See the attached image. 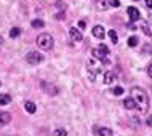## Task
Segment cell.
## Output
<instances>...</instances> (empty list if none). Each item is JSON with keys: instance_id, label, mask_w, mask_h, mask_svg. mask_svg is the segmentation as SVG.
Instances as JSON below:
<instances>
[{"instance_id": "obj_28", "label": "cell", "mask_w": 152, "mask_h": 136, "mask_svg": "<svg viewBox=\"0 0 152 136\" xmlns=\"http://www.w3.org/2000/svg\"><path fill=\"white\" fill-rule=\"evenodd\" d=\"M0 85H2V83H0Z\"/></svg>"}, {"instance_id": "obj_20", "label": "cell", "mask_w": 152, "mask_h": 136, "mask_svg": "<svg viewBox=\"0 0 152 136\" xmlns=\"http://www.w3.org/2000/svg\"><path fill=\"white\" fill-rule=\"evenodd\" d=\"M128 45H130V47H136V45H138V37H130V39H128Z\"/></svg>"}, {"instance_id": "obj_4", "label": "cell", "mask_w": 152, "mask_h": 136, "mask_svg": "<svg viewBox=\"0 0 152 136\" xmlns=\"http://www.w3.org/2000/svg\"><path fill=\"white\" fill-rule=\"evenodd\" d=\"M26 61L29 64H40L43 61V55L39 51H29L26 55Z\"/></svg>"}, {"instance_id": "obj_16", "label": "cell", "mask_w": 152, "mask_h": 136, "mask_svg": "<svg viewBox=\"0 0 152 136\" xmlns=\"http://www.w3.org/2000/svg\"><path fill=\"white\" fill-rule=\"evenodd\" d=\"M19 34H21V29H19V27H11L10 29V37H11V39L19 37Z\"/></svg>"}, {"instance_id": "obj_3", "label": "cell", "mask_w": 152, "mask_h": 136, "mask_svg": "<svg viewBox=\"0 0 152 136\" xmlns=\"http://www.w3.org/2000/svg\"><path fill=\"white\" fill-rule=\"evenodd\" d=\"M107 53H109V48L106 47V45H99V47H96V48H93V56L94 58H98L99 61H104V63H109L107 61Z\"/></svg>"}, {"instance_id": "obj_24", "label": "cell", "mask_w": 152, "mask_h": 136, "mask_svg": "<svg viewBox=\"0 0 152 136\" xmlns=\"http://www.w3.org/2000/svg\"><path fill=\"white\" fill-rule=\"evenodd\" d=\"M147 75H149V77H152V63L149 64V67H147Z\"/></svg>"}, {"instance_id": "obj_14", "label": "cell", "mask_w": 152, "mask_h": 136, "mask_svg": "<svg viewBox=\"0 0 152 136\" xmlns=\"http://www.w3.org/2000/svg\"><path fill=\"white\" fill-rule=\"evenodd\" d=\"M123 106H125L126 109H136V102H134L133 98H128V99L123 101Z\"/></svg>"}, {"instance_id": "obj_11", "label": "cell", "mask_w": 152, "mask_h": 136, "mask_svg": "<svg viewBox=\"0 0 152 136\" xmlns=\"http://www.w3.org/2000/svg\"><path fill=\"white\" fill-rule=\"evenodd\" d=\"M10 102H11V96H10V94H7V93L0 94V106H7V104H10Z\"/></svg>"}, {"instance_id": "obj_19", "label": "cell", "mask_w": 152, "mask_h": 136, "mask_svg": "<svg viewBox=\"0 0 152 136\" xmlns=\"http://www.w3.org/2000/svg\"><path fill=\"white\" fill-rule=\"evenodd\" d=\"M55 136H67V131L64 128H58V130H55Z\"/></svg>"}, {"instance_id": "obj_22", "label": "cell", "mask_w": 152, "mask_h": 136, "mask_svg": "<svg viewBox=\"0 0 152 136\" xmlns=\"http://www.w3.org/2000/svg\"><path fill=\"white\" fill-rule=\"evenodd\" d=\"M109 5L110 7H118L120 5V0H109Z\"/></svg>"}, {"instance_id": "obj_8", "label": "cell", "mask_w": 152, "mask_h": 136, "mask_svg": "<svg viewBox=\"0 0 152 136\" xmlns=\"http://www.w3.org/2000/svg\"><path fill=\"white\" fill-rule=\"evenodd\" d=\"M91 32H93L94 37H98V39H102V37L106 35V31H104V27H102V26H94Z\"/></svg>"}, {"instance_id": "obj_7", "label": "cell", "mask_w": 152, "mask_h": 136, "mask_svg": "<svg viewBox=\"0 0 152 136\" xmlns=\"http://www.w3.org/2000/svg\"><path fill=\"white\" fill-rule=\"evenodd\" d=\"M11 122V114L10 112H0V126L7 125Z\"/></svg>"}, {"instance_id": "obj_12", "label": "cell", "mask_w": 152, "mask_h": 136, "mask_svg": "<svg viewBox=\"0 0 152 136\" xmlns=\"http://www.w3.org/2000/svg\"><path fill=\"white\" fill-rule=\"evenodd\" d=\"M114 79H115V75H114V72H110V71H107L104 74V83L106 85H110L114 82Z\"/></svg>"}, {"instance_id": "obj_6", "label": "cell", "mask_w": 152, "mask_h": 136, "mask_svg": "<svg viewBox=\"0 0 152 136\" xmlns=\"http://www.w3.org/2000/svg\"><path fill=\"white\" fill-rule=\"evenodd\" d=\"M128 16H130V21H139V10H136L134 7L128 8Z\"/></svg>"}, {"instance_id": "obj_9", "label": "cell", "mask_w": 152, "mask_h": 136, "mask_svg": "<svg viewBox=\"0 0 152 136\" xmlns=\"http://www.w3.org/2000/svg\"><path fill=\"white\" fill-rule=\"evenodd\" d=\"M139 27H141V31H142V32H144V35H147V37H151V35H152V31H151L149 24H147L146 21H139Z\"/></svg>"}, {"instance_id": "obj_2", "label": "cell", "mask_w": 152, "mask_h": 136, "mask_svg": "<svg viewBox=\"0 0 152 136\" xmlns=\"http://www.w3.org/2000/svg\"><path fill=\"white\" fill-rule=\"evenodd\" d=\"M37 45L42 50H51L53 45H55V40H53V37L50 34H40L37 37Z\"/></svg>"}, {"instance_id": "obj_25", "label": "cell", "mask_w": 152, "mask_h": 136, "mask_svg": "<svg viewBox=\"0 0 152 136\" xmlns=\"http://www.w3.org/2000/svg\"><path fill=\"white\" fill-rule=\"evenodd\" d=\"M147 125L152 126V115H149V117H147Z\"/></svg>"}, {"instance_id": "obj_13", "label": "cell", "mask_w": 152, "mask_h": 136, "mask_svg": "<svg viewBox=\"0 0 152 136\" xmlns=\"http://www.w3.org/2000/svg\"><path fill=\"white\" fill-rule=\"evenodd\" d=\"M43 90L47 93H50V94H56V93H58V88H56L55 85H48V83H43Z\"/></svg>"}, {"instance_id": "obj_17", "label": "cell", "mask_w": 152, "mask_h": 136, "mask_svg": "<svg viewBox=\"0 0 152 136\" xmlns=\"http://www.w3.org/2000/svg\"><path fill=\"white\" fill-rule=\"evenodd\" d=\"M109 37H110V40H112V43H117V42H118V37H117V32L114 31V29H112V31H109Z\"/></svg>"}, {"instance_id": "obj_18", "label": "cell", "mask_w": 152, "mask_h": 136, "mask_svg": "<svg viewBox=\"0 0 152 136\" xmlns=\"http://www.w3.org/2000/svg\"><path fill=\"white\" fill-rule=\"evenodd\" d=\"M99 136H112V130L110 128H101L99 130Z\"/></svg>"}, {"instance_id": "obj_1", "label": "cell", "mask_w": 152, "mask_h": 136, "mask_svg": "<svg viewBox=\"0 0 152 136\" xmlns=\"http://www.w3.org/2000/svg\"><path fill=\"white\" fill-rule=\"evenodd\" d=\"M131 98L136 102V109L139 112H147V109H149V96H147L144 90L139 88V86L131 88Z\"/></svg>"}, {"instance_id": "obj_5", "label": "cell", "mask_w": 152, "mask_h": 136, "mask_svg": "<svg viewBox=\"0 0 152 136\" xmlns=\"http://www.w3.org/2000/svg\"><path fill=\"white\" fill-rule=\"evenodd\" d=\"M69 35H71L72 42H82V40H83L82 32L79 31V29H75V27H71V29H69Z\"/></svg>"}, {"instance_id": "obj_26", "label": "cell", "mask_w": 152, "mask_h": 136, "mask_svg": "<svg viewBox=\"0 0 152 136\" xmlns=\"http://www.w3.org/2000/svg\"><path fill=\"white\" fill-rule=\"evenodd\" d=\"M146 5L149 8H152V0H146Z\"/></svg>"}, {"instance_id": "obj_23", "label": "cell", "mask_w": 152, "mask_h": 136, "mask_svg": "<svg viewBox=\"0 0 152 136\" xmlns=\"http://www.w3.org/2000/svg\"><path fill=\"white\" fill-rule=\"evenodd\" d=\"M79 27H80V29H85V27H87V24H85L83 19H82V21H79Z\"/></svg>"}, {"instance_id": "obj_10", "label": "cell", "mask_w": 152, "mask_h": 136, "mask_svg": "<svg viewBox=\"0 0 152 136\" xmlns=\"http://www.w3.org/2000/svg\"><path fill=\"white\" fill-rule=\"evenodd\" d=\"M24 107H26V110H27L29 114H34L35 110H37V106H35L32 101H26V102H24Z\"/></svg>"}, {"instance_id": "obj_27", "label": "cell", "mask_w": 152, "mask_h": 136, "mask_svg": "<svg viewBox=\"0 0 152 136\" xmlns=\"http://www.w3.org/2000/svg\"><path fill=\"white\" fill-rule=\"evenodd\" d=\"M2 42H3V39H2V37H0V43H2Z\"/></svg>"}, {"instance_id": "obj_21", "label": "cell", "mask_w": 152, "mask_h": 136, "mask_svg": "<svg viewBox=\"0 0 152 136\" xmlns=\"http://www.w3.org/2000/svg\"><path fill=\"white\" fill-rule=\"evenodd\" d=\"M114 94H117V96L123 94V88H122V86H115V88H114Z\"/></svg>"}, {"instance_id": "obj_15", "label": "cell", "mask_w": 152, "mask_h": 136, "mask_svg": "<svg viewBox=\"0 0 152 136\" xmlns=\"http://www.w3.org/2000/svg\"><path fill=\"white\" fill-rule=\"evenodd\" d=\"M32 27L34 29H42V27H45V21L43 19H34V21H32Z\"/></svg>"}]
</instances>
